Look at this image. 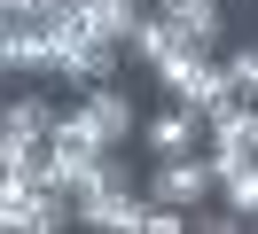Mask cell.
<instances>
[{"label": "cell", "mask_w": 258, "mask_h": 234, "mask_svg": "<svg viewBox=\"0 0 258 234\" xmlns=\"http://www.w3.org/2000/svg\"><path fill=\"white\" fill-rule=\"evenodd\" d=\"M133 133H141V109H133V94L117 78H94L55 117V140H86V148H133Z\"/></svg>", "instance_id": "1"}, {"label": "cell", "mask_w": 258, "mask_h": 234, "mask_svg": "<svg viewBox=\"0 0 258 234\" xmlns=\"http://www.w3.org/2000/svg\"><path fill=\"white\" fill-rule=\"evenodd\" d=\"M71 226V195L24 172H0V234H55Z\"/></svg>", "instance_id": "2"}, {"label": "cell", "mask_w": 258, "mask_h": 234, "mask_svg": "<svg viewBox=\"0 0 258 234\" xmlns=\"http://www.w3.org/2000/svg\"><path fill=\"white\" fill-rule=\"evenodd\" d=\"M242 156H258V102L227 94V102L204 117V164H211V180H219V172H235Z\"/></svg>", "instance_id": "3"}, {"label": "cell", "mask_w": 258, "mask_h": 234, "mask_svg": "<svg viewBox=\"0 0 258 234\" xmlns=\"http://www.w3.org/2000/svg\"><path fill=\"white\" fill-rule=\"evenodd\" d=\"M157 86L172 94L180 109H196V117H211V109H219L227 94H235V86H227V62H211L204 47H188V55H172V62L157 70Z\"/></svg>", "instance_id": "4"}, {"label": "cell", "mask_w": 258, "mask_h": 234, "mask_svg": "<svg viewBox=\"0 0 258 234\" xmlns=\"http://www.w3.org/2000/svg\"><path fill=\"white\" fill-rule=\"evenodd\" d=\"M71 218L94 234H141L149 226V187L117 180V187H86V195H71Z\"/></svg>", "instance_id": "5"}, {"label": "cell", "mask_w": 258, "mask_h": 234, "mask_svg": "<svg viewBox=\"0 0 258 234\" xmlns=\"http://www.w3.org/2000/svg\"><path fill=\"white\" fill-rule=\"evenodd\" d=\"M149 195L157 203H172V211H204L211 195H219V180H211V164H204V148L196 156H157V164H149Z\"/></svg>", "instance_id": "6"}, {"label": "cell", "mask_w": 258, "mask_h": 234, "mask_svg": "<svg viewBox=\"0 0 258 234\" xmlns=\"http://www.w3.org/2000/svg\"><path fill=\"white\" fill-rule=\"evenodd\" d=\"M133 140H141V156H196L204 148V117L172 102V109H157V117H141Z\"/></svg>", "instance_id": "7"}, {"label": "cell", "mask_w": 258, "mask_h": 234, "mask_svg": "<svg viewBox=\"0 0 258 234\" xmlns=\"http://www.w3.org/2000/svg\"><path fill=\"white\" fill-rule=\"evenodd\" d=\"M125 55L141 62L149 78H157V70H164V62H172V55H188V39H180V24H172V16H157V8H149L141 24H133V39H125ZM204 55H211V47H204Z\"/></svg>", "instance_id": "8"}, {"label": "cell", "mask_w": 258, "mask_h": 234, "mask_svg": "<svg viewBox=\"0 0 258 234\" xmlns=\"http://www.w3.org/2000/svg\"><path fill=\"white\" fill-rule=\"evenodd\" d=\"M55 117L63 109L47 94H8L0 102V140H55Z\"/></svg>", "instance_id": "9"}, {"label": "cell", "mask_w": 258, "mask_h": 234, "mask_svg": "<svg viewBox=\"0 0 258 234\" xmlns=\"http://www.w3.org/2000/svg\"><path fill=\"white\" fill-rule=\"evenodd\" d=\"M157 16H172L188 47H219V0H157Z\"/></svg>", "instance_id": "10"}, {"label": "cell", "mask_w": 258, "mask_h": 234, "mask_svg": "<svg viewBox=\"0 0 258 234\" xmlns=\"http://www.w3.org/2000/svg\"><path fill=\"white\" fill-rule=\"evenodd\" d=\"M71 8H79L86 24L102 31V39H117V47H125V39H133V24H141V16H149L141 0H71Z\"/></svg>", "instance_id": "11"}, {"label": "cell", "mask_w": 258, "mask_h": 234, "mask_svg": "<svg viewBox=\"0 0 258 234\" xmlns=\"http://www.w3.org/2000/svg\"><path fill=\"white\" fill-rule=\"evenodd\" d=\"M219 203L242 218V226H258V156H242L235 172H219Z\"/></svg>", "instance_id": "12"}, {"label": "cell", "mask_w": 258, "mask_h": 234, "mask_svg": "<svg viewBox=\"0 0 258 234\" xmlns=\"http://www.w3.org/2000/svg\"><path fill=\"white\" fill-rule=\"evenodd\" d=\"M227 86H235L242 94V102H258V39H242V47H227Z\"/></svg>", "instance_id": "13"}, {"label": "cell", "mask_w": 258, "mask_h": 234, "mask_svg": "<svg viewBox=\"0 0 258 234\" xmlns=\"http://www.w3.org/2000/svg\"><path fill=\"white\" fill-rule=\"evenodd\" d=\"M188 226H196V234H235V226H242V218H235V211H227V203H219V195H211V203H204V211H196V218H188Z\"/></svg>", "instance_id": "14"}]
</instances>
